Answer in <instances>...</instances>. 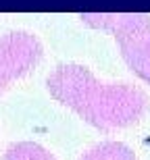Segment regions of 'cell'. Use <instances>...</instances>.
Returning <instances> with one entry per match:
<instances>
[{
  "label": "cell",
  "mask_w": 150,
  "mask_h": 160,
  "mask_svg": "<svg viewBox=\"0 0 150 160\" xmlns=\"http://www.w3.org/2000/svg\"><path fill=\"white\" fill-rule=\"evenodd\" d=\"M50 96L71 108L85 123L102 131L121 129L140 121L148 98L129 83H108L81 65H60L46 79Z\"/></svg>",
  "instance_id": "1"
},
{
  "label": "cell",
  "mask_w": 150,
  "mask_h": 160,
  "mask_svg": "<svg viewBox=\"0 0 150 160\" xmlns=\"http://www.w3.org/2000/svg\"><path fill=\"white\" fill-rule=\"evenodd\" d=\"M79 19L96 29L113 33L127 67L150 83V17L138 12H85Z\"/></svg>",
  "instance_id": "2"
},
{
  "label": "cell",
  "mask_w": 150,
  "mask_h": 160,
  "mask_svg": "<svg viewBox=\"0 0 150 160\" xmlns=\"http://www.w3.org/2000/svg\"><path fill=\"white\" fill-rule=\"evenodd\" d=\"M44 48L29 31H11L0 38V94L42 60Z\"/></svg>",
  "instance_id": "3"
},
{
  "label": "cell",
  "mask_w": 150,
  "mask_h": 160,
  "mask_svg": "<svg viewBox=\"0 0 150 160\" xmlns=\"http://www.w3.org/2000/svg\"><path fill=\"white\" fill-rule=\"evenodd\" d=\"M79 160H136V154L121 142H104L88 150Z\"/></svg>",
  "instance_id": "4"
},
{
  "label": "cell",
  "mask_w": 150,
  "mask_h": 160,
  "mask_svg": "<svg viewBox=\"0 0 150 160\" xmlns=\"http://www.w3.org/2000/svg\"><path fill=\"white\" fill-rule=\"evenodd\" d=\"M2 160H56L48 150L34 142H19L13 143L4 152Z\"/></svg>",
  "instance_id": "5"
}]
</instances>
